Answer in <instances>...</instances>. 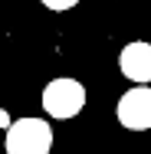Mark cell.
<instances>
[{
  "label": "cell",
  "instance_id": "obj_1",
  "mask_svg": "<svg viewBox=\"0 0 151 154\" xmlns=\"http://www.w3.org/2000/svg\"><path fill=\"white\" fill-rule=\"evenodd\" d=\"M7 154H49L53 148V128L43 118H20L7 125Z\"/></svg>",
  "mask_w": 151,
  "mask_h": 154
},
{
  "label": "cell",
  "instance_id": "obj_2",
  "mask_svg": "<svg viewBox=\"0 0 151 154\" xmlns=\"http://www.w3.org/2000/svg\"><path fill=\"white\" fill-rule=\"evenodd\" d=\"M82 105H86V89L76 79H53L43 89V108L53 118H72L82 112Z\"/></svg>",
  "mask_w": 151,
  "mask_h": 154
},
{
  "label": "cell",
  "instance_id": "obj_3",
  "mask_svg": "<svg viewBox=\"0 0 151 154\" xmlns=\"http://www.w3.org/2000/svg\"><path fill=\"white\" fill-rule=\"evenodd\" d=\"M118 125L128 131H148L151 128V89L148 85H138V89H128L118 98Z\"/></svg>",
  "mask_w": 151,
  "mask_h": 154
},
{
  "label": "cell",
  "instance_id": "obj_4",
  "mask_svg": "<svg viewBox=\"0 0 151 154\" xmlns=\"http://www.w3.org/2000/svg\"><path fill=\"white\" fill-rule=\"evenodd\" d=\"M121 75L131 82H151V43H128L118 56Z\"/></svg>",
  "mask_w": 151,
  "mask_h": 154
},
{
  "label": "cell",
  "instance_id": "obj_5",
  "mask_svg": "<svg viewBox=\"0 0 151 154\" xmlns=\"http://www.w3.org/2000/svg\"><path fill=\"white\" fill-rule=\"evenodd\" d=\"M43 7H49V10H69V7H76L79 0H39Z\"/></svg>",
  "mask_w": 151,
  "mask_h": 154
}]
</instances>
